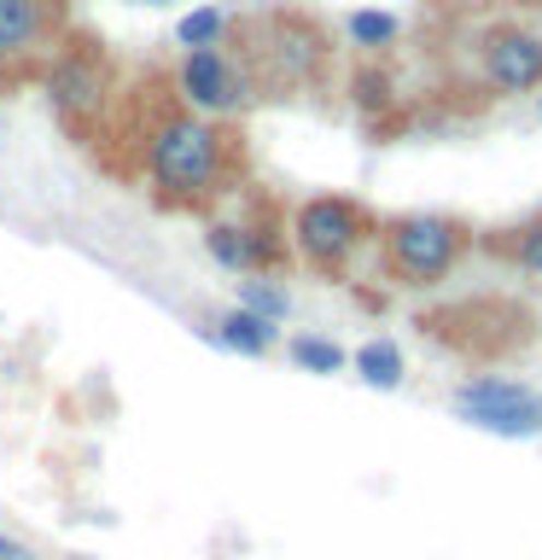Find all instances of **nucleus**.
<instances>
[{"label": "nucleus", "mask_w": 542, "mask_h": 560, "mask_svg": "<svg viewBox=\"0 0 542 560\" xmlns=\"http://www.w3.org/2000/svg\"><path fill=\"white\" fill-rule=\"evenodd\" d=\"M239 310H251V315H262V322H286L292 315V292L280 287L274 275H239Z\"/></svg>", "instance_id": "17"}, {"label": "nucleus", "mask_w": 542, "mask_h": 560, "mask_svg": "<svg viewBox=\"0 0 542 560\" xmlns=\"http://www.w3.org/2000/svg\"><path fill=\"white\" fill-rule=\"evenodd\" d=\"M227 35H234V12L227 7H192V12H181V24H175V42L181 47H222Z\"/></svg>", "instance_id": "19"}, {"label": "nucleus", "mask_w": 542, "mask_h": 560, "mask_svg": "<svg viewBox=\"0 0 542 560\" xmlns=\"http://www.w3.org/2000/svg\"><path fill=\"white\" fill-rule=\"evenodd\" d=\"M356 380L374 385V392H402V380H409V362H402V345L397 339H367L356 345Z\"/></svg>", "instance_id": "15"}, {"label": "nucleus", "mask_w": 542, "mask_h": 560, "mask_svg": "<svg viewBox=\"0 0 542 560\" xmlns=\"http://www.w3.org/2000/svg\"><path fill=\"white\" fill-rule=\"evenodd\" d=\"M134 7H169V0H134Z\"/></svg>", "instance_id": "23"}, {"label": "nucleus", "mask_w": 542, "mask_h": 560, "mask_svg": "<svg viewBox=\"0 0 542 560\" xmlns=\"http://www.w3.org/2000/svg\"><path fill=\"white\" fill-rule=\"evenodd\" d=\"M472 7H484V0H426V12L437 24H449V18H472Z\"/></svg>", "instance_id": "20"}, {"label": "nucleus", "mask_w": 542, "mask_h": 560, "mask_svg": "<svg viewBox=\"0 0 542 560\" xmlns=\"http://www.w3.org/2000/svg\"><path fill=\"white\" fill-rule=\"evenodd\" d=\"M426 339L449 345L455 357L467 362H496V357H514V350L531 345L537 332V310L514 304V298H467V304H449L437 315H420Z\"/></svg>", "instance_id": "7"}, {"label": "nucleus", "mask_w": 542, "mask_h": 560, "mask_svg": "<svg viewBox=\"0 0 542 560\" xmlns=\"http://www.w3.org/2000/svg\"><path fill=\"white\" fill-rule=\"evenodd\" d=\"M461 47V94L472 100H519L542 94V24L525 12L449 18Z\"/></svg>", "instance_id": "3"}, {"label": "nucleus", "mask_w": 542, "mask_h": 560, "mask_svg": "<svg viewBox=\"0 0 542 560\" xmlns=\"http://www.w3.org/2000/svg\"><path fill=\"white\" fill-rule=\"evenodd\" d=\"M286 357L304 368V374H344L350 368V350L339 345V339H327V332H292L286 339Z\"/></svg>", "instance_id": "16"}, {"label": "nucleus", "mask_w": 542, "mask_h": 560, "mask_svg": "<svg viewBox=\"0 0 542 560\" xmlns=\"http://www.w3.org/2000/svg\"><path fill=\"white\" fill-rule=\"evenodd\" d=\"M204 332V339L210 345H216V350H234V357H274V350H280V327L274 322H262V315H251V310H222L216 315V322H210V327H199Z\"/></svg>", "instance_id": "12"}, {"label": "nucleus", "mask_w": 542, "mask_h": 560, "mask_svg": "<svg viewBox=\"0 0 542 560\" xmlns=\"http://www.w3.org/2000/svg\"><path fill=\"white\" fill-rule=\"evenodd\" d=\"M0 560H35V549H30L24 537H12L7 525H0Z\"/></svg>", "instance_id": "21"}, {"label": "nucleus", "mask_w": 542, "mask_h": 560, "mask_svg": "<svg viewBox=\"0 0 542 560\" xmlns=\"http://www.w3.org/2000/svg\"><path fill=\"white\" fill-rule=\"evenodd\" d=\"M0 88H24V77H17V70L7 65V52H0Z\"/></svg>", "instance_id": "22"}, {"label": "nucleus", "mask_w": 542, "mask_h": 560, "mask_svg": "<svg viewBox=\"0 0 542 560\" xmlns=\"http://www.w3.org/2000/svg\"><path fill=\"white\" fill-rule=\"evenodd\" d=\"M169 88L187 112L216 117V122H234V117L251 112V105H262L251 77H245V65H239V52L227 42L222 47H181V59L169 70Z\"/></svg>", "instance_id": "8"}, {"label": "nucleus", "mask_w": 542, "mask_h": 560, "mask_svg": "<svg viewBox=\"0 0 542 560\" xmlns=\"http://www.w3.org/2000/svg\"><path fill=\"white\" fill-rule=\"evenodd\" d=\"M42 94L52 105V117H59L82 147H105L117 100H122V70H117V52L105 47L99 30L76 24L64 35L59 52H52L47 70H42Z\"/></svg>", "instance_id": "4"}, {"label": "nucleus", "mask_w": 542, "mask_h": 560, "mask_svg": "<svg viewBox=\"0 0 542 560\" xmlns=\"http://www.w3.org/2000/svg\"><path fill=\"white\" fill-rule=\"evenodd\" d=\"M350 100H356V112L374 122V129L385 117H397L402 112V82H397L391 59H356V70H350Z\"/></svg>", "instance_id": "13"}, {"label": "nucleus", "mask_w": 542, "mask_h": 560, "mask_svg": "<svg viewBox=\"0 0 542 560\" xmlns=\"http://www.w3.org/2000/svg\"><path fill=\"white\" fill-rule=\"evenodd\" d=\"M537 117H542V94H537Z\"/></svg>", "instance_id": "24"}, {"label": "nucleus", "mask_w": 542, "mask_h": 560, "mask_svg": "<svg viewBox=\"0 0 542 560\" xmlns=\"http://www.w3.org/2000/svg\"><path fill=\"white\" fill-rule=\"evenodd\" d=\"M129 140L134 175L146 182L157 210L175 217H210L222 199H234L245 187V135L234 122L199 117L175 100L169 82H157L152 94H122L111 135L105 140Z\"/></svg>", "instance_id": "1"}, {"label": "nucleus", "mask_w": 542, "mask_h": 560, "mask_svg": "<svg viewBox=\"0 0 542 560\" xmlns=\"http://www.w3.org/2000/svg\"><path fill=\"white\" fill-rule=\"evenodd\" d=\"M379 275L397 292H437L449 275H461V262L479 252V228L455 210H397L379 217Z\"/></svg>", "instance_id": "5"}, {"label": "nucleus", "mask_w": 542, "mask_h": 560, "mask_svg": "<svg viewBox=\"0 0 542 560\" xmlns=\"http://www.w3.org/2000/svg\"><path fill=\"white\" fill-rule=\"evenodd\" d=\"M292 234V262H304L321 280H350V269L374 252L379 240V210L350 192H309L286 217Z\"/></svg>", "instance_id": "6"}, {"label": "nucleus", "mask_w": 542, "mask_h": 560, "mask_svg": "<svg viewBox=\"0 0 542 560\" xmlns=\"http://www.w3.org/2000/svg\"><path fill=\"white\" fill-rule=\"evenodd\" d=\"M204 252H210V262H216V269H227V275H251L245 234H239L234 217H210V222H204Z\"/></svg>", "instance_id": "18"}, {"label": "nucleus", "mask_w": 542, "mask_h": 560, "mask_svg": "<svg viewBox=\"0 0 542 560\" xmlns=\"http://www.w3.org/2000/svg\"><path fill=\"white\" fill-rule=\"evenodd\" d=\"M76 30L70 0H0V52L24 82H42L47 59Z\"/></svg>", "instance_id": "10"}, {"label": "nucleus", "mask_w": 542, "mask_h": 560, "mask_svg": "<svg viewBox=\"0 0 542 560\" xmlns=\"http://www.w3.org/2000/svg\"><path fill=\"white\" fill-rule=\"evenodd\" d=\"M479 252L507 262L514 275L525 280H542V205L525 210L519 222H502V228H479Z\"/></svg>", "instance_id": "11"}, {"label": "nucleus", "mask_w": 542, "mask_h": 560, "mask_svg": "<svg viewBox=\"0 0 542 560\" xmlns=\"http://www.w3.org/2000/svg\"><path fill=\"white\" fill-rule=\"evenodd\" d=\"M344 42L356 47V59H391L402 42V18L385 7H356L344 18Z\"/></svg>", "instance_id": "14"}, {"label": "nucleus", "mask_w": 542, "mask_h": 560, "mask_svg": "<svg viewBox=\"0 0 542 560\" xmlns=\"http://www.w3.org/2000/svg\"><path fill=\"white\" fill-rule=\"evenodd\" d=\"M449 409L467 420L472 432L496 438H542V392L507 374H472L449 392Z\"/></svg>", "instance_id": "9"}, {"label": "nucleus", "mask_w": 542, "mask_h": 560, "mask_svg": "<svg viewBox=\"0 0 542 560\" xmlns=\"http://www.w3.org/2000/svg\"><path fill=\"white\" fill-rule=\"evenodd\" d=\"M227 47L239 52L257 100H309V94H321V88L332 82V65H339V47H332L327 18H315L304 7L234 12Z\"/></svg>", "instance_id": "2"}]
</instances>
